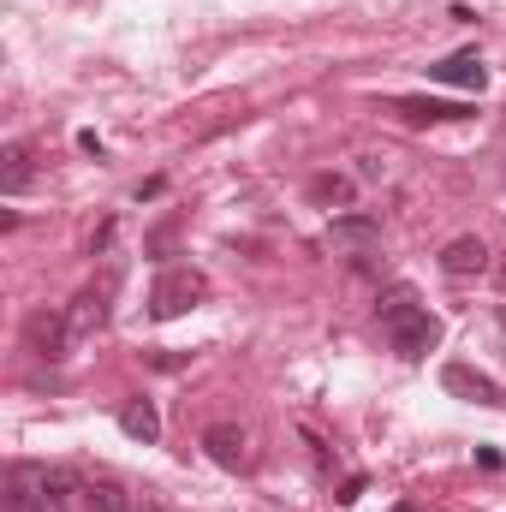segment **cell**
Returning <instances> with one entry per match:
<instances>
[{
    "instance_id": "1",
    "label": "cell",
    "mask_w": 506,
    "mask_h": 512,
    "mask_svg": "<svg viewBox=\"0 0 506 512\" xmlns=\"http://www.w3.org/2000/svg\"><path fill=\"white\" fill-rule=\"evenodd\" d=\"M203 298H209V274L191 268V262H173V268H161L155 286H149V316H155V322H173V316L197 310Z\"/></svg>"
},
{
    "instance_id": "2",
    "label": "cell",
    "mask_w": 506,
    "mask_h": 512,
    "mask_svg": "<svg viewBox=\"0 0 506 512\" xmlns=\"http://www.w3.org/2000/svg\"><path fill=\"white\" fill-rule=\"evenodd\" d=\"M387 328V346L399 352V358H429L435 352V340H441V322L423 310V304H411V310H399L393 322H381Z\"/></svg>"
},
{
    "instance_id": "3",
    "label": "cell",
    "mask_w": 506,
    "mask_h": 512,
    "mask_svg": "<svg viewBox=\"0 0 506 512\" xmlns=\"http://www.w3.org/2000/svg\"><path fill=\"white\" fill-rule=\"evenodd\" d=\"M328 245H334V251H352V256L376 251L381 245V215H370V209H346V215H334V221H328Z\"/></svg>"
},
{
    "instance_id": "4",
    "label": "cell",
    "mask_w": 506,
    "mask_h": 512,
    "mask_svg": "<svg viewBox=\"0 0 506 512\" xmlns=\"http://www.w3.org/2000/svg\"><path fill=\"white\" fill-rule=\"evenodd\" d=\"M24 340H30V352L36 358H66V346H72V322L60 316V310H30L24 316Z\"/></svg>"
},
{
    "instance_id": "5",
    "label": "cell",
    "mask_w": 506,
    "mask_h": 512,
    "mask_svg": "<svg viewBox=\"0 0 506 512\" xmlns=\"http://www.w3.org/2000/svg\"><path fill=\"white\" fill-rule=\"evenodd\" d=\"M489 245L477 239V233H459V239H447L441 245V274H453V280H471V274H489Z\"/></svg>"
},
{
    "instance_id": "6",
    "label": "cell",
    "mask_w": 506,
    "mask_h": 512,
    "mask_svg": "<svg viewBox=\"0 0 506 512\" xmlns=\"http://www.w3.org/2000/svg\"><path fill=\"white\" fill-rule=\"evenodd\" d=\"M245 447H251V441H245L239 423H209V429H203V453H209L221 471H245V465H251Z\"/></svg>"
},
{
    "instance_id": "7",
    "label": "cell",
    "mask_w": 506,
    "mask_h": 512,
    "mask_svg": "<svg viewBox=\"0 0 506 512\" xmlns=\"http://www.w3.org/2000/svg\"><path fill=\"white\" fill-rule=\"evenodd\" d=\"M429 78L435 84H453V90H483L489 84V66H483L477 48H465V54H447L441 66H429Z\"/></svg>"
},
{
    "instance_id": "8",
    "label": "cell",
    "mask_w": 506,
    "mask_h": 512,
    "mask_svg": "<svg viewBox=\"0 0 506 512\" xmlns=\"http://www.w3.org/2000/svg\"><path fill=\"white\" fill-rule=\"evenodd\" d=\"M441 387H447L453 399H471V405H501V387L489 382L483 370H471V364H447V370H441Z\"/></svg>"
},
{
    "instance_id": "9",
    "label": "cell",
    "mask_w": 506,
    "mask_h": 512,
    "mask_svg": "<svg viewBox=\"0 0 506 512\" xmlns=\"http://www.w3.org/2000/svg\"><path fill=\"white\" fill-rule=\"evenodd\" d=\"M393 114L411 120V126H441V120H471L477 108H465V102H435V96H405V102H393Z\"/></svg>"
},
{
    "instance_id": "10",
    "label": "cell",
    "mask_w": 506,
    "mask_h": 512,
    "mask_svg": "<svg viewBox=\"0 0 506 512\" xmlns=\"http://www.w3.org/2000/svg\"><path fill=\"white\" fill-rule=\"evenodd\" d=\"M66 322H72V340H84V334H96V328L108 322V286H84V292L72 298V310H66Z\"/></svg>"
},
{
    "instance_id": "11",
    "label": "cell",
    "mask_w": 506,
    "mask_h": 512,
    "mask_svg": "<svg viewBox=\"0 0 506 512\" xmlns=\"http://www.w3.org/2000/svg\"><path fill=\"white\" fill-rule=\"evenodd\" d=\"M36 489H42V501H48L54 512H66L78 495H84V477L66 471V465H42V471H36Z\"/></svg>"
},
{
    "instance_id": "12",
    "label": "cell",
    "mask_w": 506,
    "mask_h": 512,
    "mask_svg": "<svg viewBox=\"0 0 506 512\" xmlns=\"http://www.w3.org/2000/svg\"><path fill=\"white\" fill-rule=\"evenodd\" d=\"M120 429H126L131 441L155 447V441H161V411H155V399H143V393L126 399V405H120Z\"/></svg>"
},
{
    "instance_id": "13",
    "label": "cell",
    "mask_w": 506,
    "mask_h": 512,
    "mask_svg": "<svg viewBox=\"0 0 506 512\" xmlns=\"http://www.w3.org/2000/svg\"><path fill=\"white\" fill-rule=\"evenodd\" d=\"M36 155H30V143H6V155H0V191L6 197H18V191H30V179H36V167H30Z\"/></svg>"
},
{
    "instance_id": "14",
    "label": "cell",
    "mask_w": 506,
    "mask_h": 512,
    "mask_svg": "<svg viewBox=\"0 0 506 512\" xmlns=\"http://www.w3.org/2000/svg\"><path fill=\"white\" fill-rule=\"evenodd\" d=\"M84 507L90 512H137V501L126 495V483H114V477H90V483H84Z\"/></svg>"
},
{
    "instance_id": "15",
    "label": "cell",
    "mask_w": 506,
    "mask_h": 512,
    "mask_svg": "<svg viewBox=\"0 0 506 512\" xmlns=\"http://www.w3.org/2000/svg\"><path fill=\"white\" fill-rule=\"evenodd\" d=\"M352 191H358V185H352L346 173H316V179H310V203H322V209H346Z\"/></svg>"
},
{
    "instance_id": "16",
    "label": "cell",
    "mask_w": 506,
    "mask_h": 512,
    "mask_svg": "<svg viewBox=\"0 0 506 512\" xmlns=\"http://www.w3.org/2000/svg\"><path fill=\"white\" fill-rule=\"evenodd\" d=\"M6 512H54L36 489V471H12V489H6Z\"/></svg>"
},
{
    "instance_id": "17",
    "label": "cell",
    "mask_w": 506,
    "mask_h": 512,
    "mask_svg": "<svg viewBox=\"0 0 506 512\" xmlns=\"http://www.w3.org/2000/svg\"><path fill=\"white\" fill-rule=\"evenodd\" d=\"M411 304H417V286H405V280H399V286H387V292L376 298V316H381V322H393V316H399V310H411Z\"/></svg>"
},
{
    "instance_id": "18",
    "label": "cell",
    "mask_w": 506,
    "mask_h": 512,
    "mask_svg": "<svg viewBox=\"0 0 506 512\" xmlns=\"http://www.w3.org/2000/svg\"><path fill=\"white\" fill-rule=\"evenodd\" d=\"M364 489H370V477H346V483H340V495H334V501H340V507H352V501H358V495H364Z\"/></svg>"
},
{
    "instance_id": "19",
    "label": "cell",
    "mask_w": 506,
    "mask_h": 512,
    "mask_svg": "<svg viewBox=\"0 0 506 512\" xmlns=\"http://www.w3.org/2000/svg\"><path fill=\"white\" fill-rule=\"evenodd\" d=\"M161 191H167V179H143V185H137V203H155Z\"/></svg>"
},
{
    "instance_id": "20",
    "label": "cell",
    "mask_w": 506,
    "mask_h": 512,
    "mask_svg": "<svg viewBox=\"0 0 506 512\" xmlns=\"http://www.w3.org/2000/svg\"><path fill=\"white\" fill-rule=\"evenodd\" d=\"M137 512H161V507H155V501H149V495H143V501H137Z\"/></svg>"
},
{
    "instance_id": "21",
    "label": "cell",
    "mask_w": 506,
    "mask_h": 512,
    "mask_svg": "<svg viewBox=\"0 0 506 512\" xmlns=\"http://www.w3.org/2000/svg\"><path fill=\"white\" fill-rule=\"evenodd\" d=\"M387 512H417V501H399V507H387Z\"/></svg>"
},
{
    "instance_id": "22",
    "label": "cell",
    "mask_w": 506,
    "mask_h": 512,
    "mask_svg": "<svg viewBox=\"0 0 506 512\" xmlns=\"http://www.w3.org/2000/svg\"><path fill=\"white\" fill-rule=\"evenodd\" d=\"M501 286H506V268H501Z\"/></svg>"
}]
</instances>
